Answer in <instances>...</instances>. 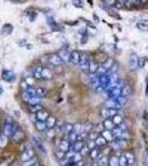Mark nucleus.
I'll list each match as a JSON object with an SVG mask.
<instances>
[{
    "label": "nucleus",
    "mask_w": 148,
    "mask_h": 166,
    "mask_svg": "<svg viewBox=\"0 0 148 166\" xmlns=\"http://www.w3.org/2000/svg\"><path fill=\"white\" fill-rule=\"evenodd\" d=\"M22 166H39L38 164H37V161H36V158H30V159H28V161H25L24 162V164H22Z\"/></svg>",
    "instance_id": "nucleus-25"
},
{
    "label": "nucleus",
    "mask_w": 148,
    "mask_h": 166,
    "mask_svg": "<svg viewBox=\"0 0 148 166\" xmlns=\"http://www.w3.org/2000/svg\"><path fill=\"white\" fill-rule=\"evenodd\" d=\"M36 116H37V120H38V121L46 122L47 119L49 117V114H48V112H46V111L41 110V111H39V112L36 113Z\"/></svg>",
    "instance_id": "nucleus-9"
},
{
    "label": "nucleus",
    "mask_w": 148,
    "mask_h": 166,
    "mask_svg": "<svg viewBox=\"0 0 148 166\" xmlns=\"http://www.w3.org/2000/svg\"><path fill=\"white\" fill-rule=\"evenodd\" d=\"M102 124H104L105 130H109V131H111L113 129L116 127V125H115V123L113 122V120H110L109 117H108V119H105V121H104Z\"/></svg>",
    "instance_id": "nucleus-11"
},
{
    "label": "nucleus",
    "mask_w": 148,
    "mask_h": 166,
    "mask_svg": "<svg viewBox=\"0 0 148 166\" xmlns=\"http://www.w3.org/2000/svg\"><path fill=\"white\" fill-rule=\"evenodd\" d=\"M2 32L4 34H9V33L13 32V27H11V25H4V27L2 28Z\"/></svg>",
    "instance_id": "nucleus-41"
},
{
    "label": "nucleus",
    "mask_w": 148,
    "mask_h": 166,
    "mask_svg": "<svg viewBox=\"0 0 148 166\" xmlns=\"http://www.w3.org/2000/svg\"><path fill=\"white\" fill-rule=\"evenodd\" d=\"M129 164H128V161H127V158L125 155H123V156H120L119 157V166H128Z\"/></svg>",
    "instance_id": "nucleus-40"
},
{
    "label": "nucleus",
    "mask_w": 148,
    "mask_h": 166,
    "mask_svg": "<svg viewBox=\"0 0 148 166\" xmlns=\"http://www.w3.org/2000/svg\"><path fill=\"white\" fill-rule=\"evenodd\" d=\"M140 4V0H128L127 6L128 7H133V6H138Z\"/></svg>",
    "instance_id": "nucleus-47"
},
{
    "label": "nucleus",
    "mask_w": 148,
    "mask_h": 166,
    "mask_svg": "<svg viewBox=\"0 0 148 166\" xmlns=\"http://www.w3.org/2000/svg\"><path fill=\"white\" fill-rule=\"evenodd\" d=\"M65 152H63V151H57V153H56V155H57V157H58V159H63L65 158Z\"/></svg>",
    "instance_id": "nucleus-50"
},
{
    "label": "nucleus",
    "mask_w": 148,
    "mask_h": 166,
    "mask_svg": "<svg viewBox=\"0 0 148 166\" xmlns=\"http://www.w3.org/2000/svg\"><path fill=\"white\" fill-rule=\"evenodd\" d=\"M98 165L99 166H107L108 165V158L106 156H102V158L98 159Z\"/></svg>",
    "instance_id": "nucleus-38"
},
{
    "label": "nucleus",
    "mask_w": 148,
    "mask_h": 166,
    "mask_svg": "<svg viewBox=\"0 0 148 166\" xmlns=\"http://www.w3.org/2000/svg\"><path fill=\"white\" fill-rule=\"evenodd\" d=\"M130 93H131V89L129 85H124V87H121V95L128 96Z\"/></svg>",
    "instance_id": "nucleus-27"
},
{
    "label": "nucleus",
    "mask_w": 148,
    "mask_h": 166,
    "mask_svg": "<svg viewBox=\"0 0 148 166\" xmlns=\"http://www.w3.org/2000/svg\"><path fill=\"white\" fill-rule=\"evenodd\" d=\"M114 63H115L114 59H113V58H107V59L105 60V61H104V63H102V66H105L107 70H109L110 68L113 66V64H114Z\"/></svg>",
    "instance_id": "nucleus-20"
},
{
    "label": "nucleus",
    "mask_w": 148,
    "mask_h": 166,
    "mask_svg": "<svg viewBox=\"0 0 148 166\" xmlns=\"http://www.w3.org/2000/svg\"><path fill=\"white\" fill-rule=\"evenodd\" d=\"M108 166H119V158L116 156H111L108 159Z\"/></svg>",
    "instance_id": "nucleus-21"
},
{
    "label": "nucleus",
    "mask_w": 148,
    "mask_h": 166,
    "mask_svg": "<svg viewBox=\"0 0 148 166\" xmlns=\"http://www.w3.org/2000/svg\"><path fill=\"white\" fill-rule=\"evenodd\" d=\"M71 145H72V144L69 141H68V140H63V141H61L59 143V149L66 153V152H68V151H69V149H70V146H71Z\"/></svg>",
    "instance_id": "nucleus-8"
},
{
    "label": "nucleus",
    "mask_w": 148,
    "mask_h": 166,
    "mask_svg": "<svg viewBox=\"0 0 148 166\" xmlns=\"http://www.w3.org/2000/svg\"><path fill=\"white\" fill-rule=\"evenodd\" d=\"M100 113H102V116L104 117V119H108V117H109V108H102Z\"/></svg>",
    "instance_id": "nucleus-44"
},
{
    "label": "nucleus",
    "mask_w": 148,
    "mask_h": 166,
    "mask_svg": "<svg viewBox=\"0 0 148 166\" xmlns=\"http://www.w3.org/2000/svg\"><path fill=\"white\" fill-rule=\"evenodd\" d=\"M35 80L36 79H35L32 75H27V76L25 78V82L27 83L29 87H32V85L35 84Z\"/></svg>",
    "instance_id": "nucleus-30"
},
{
    "label": "nucleus",
    "mask_w": 148,
    "mask_h": 166,
    "mask_svg": "<svg viewBox=\"0 0 148 166\" xmlns=\"http://www.w3.org/2000/svg\"><path fill=\"white\" fill-rule=\"evenodd\" d=\"M84 131L82 130V124H75L74 125V132L77 133V134H79Z\"/></svg>",
    "instance_id": "nucleus-45"
},
{
    "label": "nucleus",
    "mask_w": 148,
    "mask_h": 166,
    "mask_svg": "<svg viewBox=\"0 0 148 166\" xmlns=\"http://www.w3.org/2000/svg\"><path fill=\"white\" fill-rule=\"evenodd\" d=\"M54 136H55V130L48 129V131H47V137L51 138V137H54Z\"/></svg>",
    "instance_id": "nucleus-51"
},
{
    "label": "nucleus",
    "mask_w": 148,
    "mask_h": 166,
    "mask_svg": "<svg viewBox=\"0 0 148 166\" xmlns=\"http://www.w3.org/2000/svg\"><path fill=\"white\" fill-rule=\"evenodd\" d=\"M125 4H126V0H116L115 7H116V9H121Z\"/></svg>",
    "instance_id": "nucleus-37"
},
{
    "label": "nucleus",
    "mask_w": 148,
    "mask_h": 166,
    "mask_svg": "<svg viewBox=\"0 0 148 166\" xmlns=\"http://www.w3.org/2000/svg\"><path fill=\"white\" fill-rule=\"evenodd\" d=\"M49 62H50V64H52L54 66H60L63 61L59 57V54L54 53V54H50V55H49Z\"/></svg>",
    "instance_id": "nucleus-4"
},
{
    "label": "nucleus",
    "mask_w": 148,
    "mask_h": 166,
    "mask_svg": "<svg viewBox=\"0 0 148 166\" xmlns=\"http://www.w3.org/2000/svg\"><path fill=\"white\" fill-rule=\"evenodd\" d=\"M28 103L30 104V105H35V104H40L41 103V98L38 95L34 96V98H30L29 102Z\"/></svg>",
    "instance_id": "nucleus-24"
},
{
    "label": "nucleus",
    "mask_w": 148,
    "mask_h": 166,
    "mask_svg": "<svg viewBox=\"0 0 148 166\" xmlns=\"http://www.w3.org/2000/svg\"><path fill=\"white\" fill-rule=\"evenodd\" d=\"M138 59L139 58L135 53L130 54V57H129V68L131 70H136L138 68Z\"/></svg>",
    "instance_id": "nucleus-5"
},
{
    "label": "nucleus",
    "mask_w": 148,
    "mask_h": 166,
    "mask_svg": "<svg viewBox=\"0 0 148 166\" xmlns=\"http://www.w3.org/2000/svg\"><path fill=\"white\" fill-rule=\"evenodd\" d=\"M82 130H84L85 132L89 133L91 130H93V124H91L90 122H86L85 124H82Z\"/></svg>",
    "instance_id": "nucleus-35"
},
{
    "label": "nucleus",
    "mask_w": 148,
    "mask_h": 166,
    "mask_svg": "<svg viewBox=\"0 0 148 166\" xmlns=\"http://www.w3.org/2000/svg\"><path fill=\"white\" fill-rule=\"evenodd\" d=\"M117 113H118V110H116V108H109V117L110 116H111V117L115 116Z\"/></svg>",
    "instance_id": "nucleus-53"
},
{
    "label": "nucleus",
    "mask_w": 148,
    "mask_h": 166,
    "mask_svg": "<svg viewBox=\"0 0 148 166\" xmlns=\"http://www.w3.org/2000/svg\"><path fill=\"white\" fill-rule=\"evenodd\" d=\"M104 129H105V127H104V124H99L97 127H96V132L102 133V131H104Z\"/></svg>",
    "instance_id": "nucleus-55"
},
{
    "label": "nucleus",
    "mask_w": 148,
    "mask_h": 166,
    "mask_svg": "<svg viewBox=\"0 0 148 166\" xmlns=\"http://www.w3.org/2000/svg\"><path fill=\"white\" fill-rule=\"evenodd\" d=\"M99 136V133L96 132V131H91V132L88 133V140H93V141H95L97 137Z\"/></svg>",
    "instance_id": "nucleus-36"
},
{
    "label": "nucleus",
    "mask_w": 148,
    "mask_h": 166,
    "mask_svg": "<svg viewBox=\"0 0 148 166\" xmlns=\"http://www.w3.org/2000/svg\"><path fill=\"white\" fill-rule=\"evenodd\" d=\"M34 151L31 149H26L25 152L22 153V161L25 162V161H28V159H30V158H32L34 157Z\"/></svg>",
    "instance_id": "nucleus-12"
},
{
    "label": "nucleus",
    "mask_w": 148,
    "mask_h": 166,
    "mask_svg": "<svg viewBox=\"0 0 148 166\" xmlns=\"http://www.w3.org/2000/svg\"><path fill=\"white\" fill-rule=\"evenodd\" d=\"M89 151H90V149H89L88 146H87V145H84V146H82V149H80V152H79V153H80V154H81V156L84 157V156H86V155L88 154Z\"/></svg>",
    "instance_id": "nucleus-46"
},
{
    "label": "nucleus",
    "mask_w": 148,
    "mask_h": 166,
    "mask_svg": "<svg viewBox=\"0 0 148 166\" xmlns=\"http://www.w3.org/2000/svg\"><path fill=\"white\" fill-rule=\"evenodd\" d=\"M107 69H106L104 66H99L97 69V72H96V74L99 76V75H104V74H107Z\"/></svg>",
    "instance_id": "nucleus-31"
},
{
    "label": "nucleus",
    "mask_w": 148,
    "mask_h": 166,
    "mask_svg": "<svg viewBox=\"0 0 148 166\" xmlns=\"http://www.w3.org/2000/svg\"><path fill=\"white\" fill-rule=\"evenodd\" d=\"M72 2H74V4H75L76 7H82V2H81V1H79V2H78L77 0H74Z\"/></svg>",
    "instance_id": "nucleus-58"
},
{
    "label": "nucleus",
    "mask_w": 148,
    "mask_h": 166,
    "mask_svg": "<svg viewBox=\"0 0 148 166\" xmlns=\"http://www.w3.org/2000/svg\"><path fill=\"white\" fill-rule=\"evenodd\" d=\"M18 126L16 123H7L4 127V135H6L7 137H13V134L17 132Z\"/></svg>",
    "instance_id": "nucleus-1"
},
{
    "label": "nucleus",
    "mask_w": 148,
    "mask_h": 166,
    "mask_svg": "<svg viewBox=\"0 0 148 166\" xmlns=\"http://www.w3.org/2000/svg\"><path fill=\"white\" fill-rule=\"evenodd\" d=\"M68 141L70 142L71 144H74L75 142L78 141V134H77V133H75L74 131H72V132H70L69 134H68Z\"/></svg>",
    "instance_id": "nucleus-19"
},
{
    "label": "nucleus",
    "mask_w": 148,
    "mask_h": 166,
    "mask_svg": "<svg viewBox=\"0 0 148 166\" xmlns=\"http://www.w3.org/2000/svg\"><path fill=\"white\" fill-rule=\"evenodd\" d=\"M97 69H98L97 63L95 62V61H90V63H89V68H88L89 72H90V73H96V72H97Z\"/></svg>",
    "instance_id": "nucleus-22"
},
{
    "label": "nucleus",
    "mask_w": 148,
    "mask_h": 166,
    "mask_svg": "<svg viewBox=\"0 0 148 166\" xmlns=\"http://www.w3.org/2000/svg\"><path fill=\"white\" fill-rule=\"evenodd\" d=\"M115 2H116V0H105V4L107 6H113L115 4Z\"/></svg>",
    "instance_id": "nucleus-57"
},
{
    "label": "nucleus",
    "mask_w": 148,
    "mask_h": 166,
    "mask_svg": "<svg viewBox=\"0 0 148 166\" xmlns=\"http://www.w3.org/2000/svg\"><path fill=\"white\" fill-rule=\"evenodd\" d=\"M100 134H102V136L105 137L106 141H107V142H111L115 138L113 132H111V131H109V130H104V131H102Z\"/></svg>",
    "instance_id": "nucleus-10"
},
{
    "label": "nucleus",
    "mask_w": 148,
    "mask_h": 166,
    "mask_svg": "<svg viewBox=\"0 0 148 166\" xmlns=\"http://www.w3.org/2000/svg\"><path fill=\"white\" fill-rule=\"evenodd\" d=\"M111 132H113V134H114L115 137H120V135H121V133H123V130L120 129L119 126H116L115 129L111 130Z\"/></svg>",
    "instance_id": "nucleus-34"
},
{
    "label": "nucleus",
    "mask_w": 148,
    "mask_h": 166,
    "mask_svg": "<svg viewBox=\"0 0 148 166\" xmlns=\"http://www.w3.org/2000/svg\"><path fill=\"white\" fill-rule=\"evenodd\" d=\"M41 75L43 80H50L52 78V73H51V71L48 68H42Z\"/></svg>",
    "instance_id": "nucleus-13"
},
{
    "label": "nucleus",
    "mask_w": 148,
    "mask_h": 166,
    "mask_svg": "<svg viewBox=\"0 0 148 166\" xmlns=\"http://www.w3.org/2000/svg\"><path fill=\"white\" fill-rule=\"evenodd\" d=\"M13 138L16 140V141H20V140H22L24 138V133L20 132V131H17V132L13 134Z\"/></svg>",
    "instance_id": "nucleus-43"
},
{
    "label": "nucleus",
    "mask_w": 148,
    "mask_h": 166,
    "mask_svg": "<svg viewBox=\"0 0 148 166\" xmlns=\"http://www.w3.org/2000/svg\"><path fill=\"white\" fill-rule=\"evenodd\" d=\"M99 154H100V151H99V149H98V146H96L95 149H93L91 151H90V157L93 158V159H96Z\"/></svg>",
    "instance_id": "nucleus-26"
},
{
    "label": "nucleus",
    "mask_w": 148,
    "mask_h": 166,
    "mask_svg": "<svg viewBox=\"0 0 148 166\" xmlns=\"http://www.w3.org/2000/svg\"><path fill=\"white\" fill-rule=\"evenodd\" d=\"M148 0H140V4H146Z\"/></svg>",
    "instance_id": "nucleus-59"
},
{
    "label": "nucleus",
    "mask_w": 148,
    "mask_h": 166,
    "mask_svg": "<svg viewBox=\"0 0 148 166\" xmlns=\"http://www.w3.org/2000/svg\"><path fill=\"white\" fill-rule=\"evenodd\" d=\"M36 92H37V95L38 96L43 98L45 94H46V89L45 87H38V89H36Z\"/></svg>",
    "instance_id": "nucleus-42"
},
{
    "label": "nucleus",
    "mask_w": 148,
    "mask_h": 166,
    "mask_svg": "<svg viewBox=\"0 0 148 166\" xmlns=\"http://www.w3.org/2000/svg\"><path fill=\"white\" fill-rule=\"evenodd\" d=\"M35 125H36V129L38 130V131H40V132H43V131H46V130H47L46 122H42V121H37V122L35 123Z\"/></svg>",
    "instance_id": "nucleus-16"
},
{
    "label": "nucleus",
    "mask_w": 148,
    "mask_h": 166,
    "mask_svg": "<svg viewBox=\"0 0 148 166\" xmlns=\"http://www.w3.org/2000/svg\"><path fill=\"white\" fill-rule=\"evenodd\" d=\"M87 146H88L89 149L91 151V149H95V147H96L97 145H96V142H95V141H93V140H89V142L87 143Z\"/></svg>",
    "instance_id": "nucleus-49"
},
{
    "label": "nucleus",
    "mask_w": 148,
    "mask_h": 166,
    "mask_svg": "<svg viewBox=\"0 0 148 166\" xmlns=\"http://www.w3.org/2000/svg\"><path fill=\"white\" fill-rule=\"evenodd\" d=\"M84 145H85L84 141H77L71 145V149L77 153V152H80V149H82V146H84Z\"/></svg>",
    "instance_id": "nucleus-15"
},
{
    "label": "nucleus",
    "mask_w": 148,
    "mask_h": 166,
    "mask_svg": "<svg viewBox=\"0 0 148 166\" xmlns=\"http://www.w3.org/2000/svg\"><path fill=\"white\" fill-rule=\"evenodd\" d=\"M95 142H96V145L98 146V147H100V146H104V145H106L107 144V141H106V138L104 136H102V134L99 135V136L95 140Z\"/></svg>",
    "instance_id": "nucleus-18"
},
{
    "label": "nucleus",
    "mask_w": 148,
    "mask_h": 166,
    "mask_svg": "<svg viewBox=\"0 0 148 166\" xmlns=\"http://www.w3.org/2000/svg\"><path fill=\"white\" fill-rule=\"evenodd\" d=\"M22 100H24L25 102H29L30 96H29V94H28V93H27L26 91L22 92Z\"/></svg>",
    "instance_id": "nucleus-52"
},
{
    "label": "nucleus",
    "mask_w": 148,
    "mask_h": 166,
    "mask_svg": "<svg viewBox=\"0 0 148 166\" xmlns=\"http://www.w3.org/2000/svg\"><path fill=\"white\" fill-rule=\"evenodd\" d=\"M116 102L118 104H120L121 106H124L125 104L127 103V96H124V95H119L118 98H116Z\"/></svg>",
    "instance_id": "nucleus-28"
},
{
    "label": "nucleus",
    "mask_w": 148,
    "mask_h": 166,
    "mask_svg": "<svg viewBox=\"0 0 148 166\" xmlns=\"http://www.w3.org/2000/svg\"><path fill=\"white\" fill-rule=\"evenodd\" d=\"M125 156H126L127 161H128V164L129 165H131V164H134V162H135V157H134V155L131 153H129V152H126V153L124 154Z\"/></svg>",
    "instance_id": "nucleus-29"
},
{
    "label": "nucleus",
    "mask_w": 148,
    "mask_h": 166,
    "mask_svg": "<svg viewBox=\"0 0 148 166\" xmlns=\"http://www.w3.org/2000/svg\"><path fill=\"white\" fill-rule=\"evenodd\" d=\"M30 111H31V113H37L39 112V111H41V105L40 104H35V105H30L29 106Z\"/></svg>",
    "instance_id": "nucleus-32"
},
{
    "label": "nucleus",
    "mask_w": 148,
    "mask_h": 166,
    "mask_svg": "<svg viewBox=\"0 0 148 166\" xmlns=\"http://www.w3.org/2000/svg\"><path fill=\"white\" fill-rule=\"evenodd\" d=\"M137 28L143 31H148V25H145V23H137Z\"/></svg>",
    "instance_id": "nucleus-48"
},
{
    "label": "nucleus",
    "mask_w": 148,
    "mask_h": 166,
    "mask_svg": "<svg viewBox=\"0 0 148 166\" xmlns=\"http://www.w3.org/2000/svg\"><path fill=\"white\" fill-rule=\"evenodd\" d=\"M7 143H8V137L4 134L0 135V147H6Z\"/></svg>",
    "instance_id": "nucleus-33"
},
{
    "label": "nucleus",
    "mask_w": 148,
    "mask_h": 166,
    "mask_svg": "<svg viewBox=\"0 0 148 166\" xmlns=\"http://www.w3.org/2000/svg\"><path fill=\"white\" fill-rule=\"evenodd\" d=\"M47 129H54L56 125V117L55 116H49L46 121Z\"/></svg>",
    "instance_id": "nucleus-14"
},
{
    "label": "nucleus",
    "mask_w": 148,
    "mask_h": 166,
    "mask_svg": "<svg viewBox=\"0 0 148 166\" xmlns=\"http://www.w3.org/2000/svg\"><path fill=\"white\" fill-rule=\"evenodd\" d=\"M120 138H124V140H128L129 138V134H128V132H126V131H123V133H121V135H120Z\"/></svg>",
    "instance_id": "nucleus-54"
},
{
    "label": "nucleus",
    "mask_w": 148,
    "mask_h": 166,
    "mask_svg": "<svg viewBox=\"0 0 148 166\" xmlns=\"http://www.w3.org/2000/svg\"><path fill=\"white\" fill-rule=\"evenodd\" d=\"M111 120H113V122L115 123L116 126H118V125H120L121 123H123V116L116 114L115 116H113V119H111Z\"/></svg>",
    "instance_id": "nucleus-23"
},
{
    "label": "nucleus",
    "mask_w": 148,
    "mask_h": 166,
    "mask_svg": "<svg viewBox=\"0 0 148 166\" xmlns=\"http://www.w3.org/2000/svg\"><path fill=\"white\" fill-rule=\"evenodd\" d=\"M2 92H4V90H2V87H0V94H2Z\"/></svg>",
    "instance_id": "nucleus-60"
},
{
    "label": "nucleus",
    "mask_w": 148,
    "mask_h": 166,
    "mask_svg": "<svg viewBox=\"0 0 148 166\" xmlns=\"http://www.w3.org/2000/svg\"><path fill=\"white\" fill-rule=\"evenodd\" d=\"M74 131V125L72 124H65L63 126V133H66V134H69L70 132Z\"/></svg>",
    "instance_id": "nucleus-39"
},
{
    "label": "nucleus",
    "mask_w": 148,
    "mask_h": 166,
    "mask_svg": "<svg viewBox=\"0 0 148 166\" xmlns=\"http://www.w3.org/2000/svg\"><path fill=\"white\" fill-rule=\"evenodd\" d=\"M79 59H80V53L77 51V50H74L70 52V62L72 64H78L79 63Z\"/></svg>",
    "instance_id": "nucleus-6"
},
{
    "label": "nucleus",
    "mask_w": 148,
    "mask_h": 166,
    "mask_svg": "<svg viewBox=\"0 0 148 166\" xmlns=\"http://www.w3.org/2000/svg\"><path fill=\"white\" fill-rule=\"evenodd\" d=\"M144 61H145L144 58L138 59V68H143L144 66Z\"/></svg>",
    "instance_id": "nucleus-56"
},
{
    "label": "nucleus",
    "mask_w": 148,
    "mask_h": 166,
    "mask_svg": "<svg viewBox=\"0 0 148 166\" xmlns=\"http://www.w3.org/2000/svg\"><path fill=\"white\" fill-rule=\"evenodd\" d=\"M32 140L35 141V143H36V145H37V147H38L39 149H40V152H42V153H46V147L43 146V144H42V142L40 141V140H38L37 137H32Z\"/></svg>",
    "instance_id": "nucleus-17"
},
{
    "label": "nucleus",
    "mask_w": 148,
    "mask_h": 166,
    "mask_svg": "<svg viewBox=\"0 0 148 166\" xmlns=\"http://www.w3.org/2000/svg\"><path fill=\"white\" fill-rule=\"evenodd\" d=\"M89 63H90V59L86 53H80V59H79V63L78 66L82 71H87L89 68Z\"/></svg>",
    "instance_id": "nucleus-2"
},
{
    "label": "nucleus",
    "mask_w": 148,
    "mask_h": 166,
    "mask_svg": "<svg viewBox=\"0 0 148 166\" xmlns=\"http://www.w3.org/2000/svg\"><path fill=\"white\" fill-rule=\"evenodd\" d=\"M58 54H59V57L63 62H70V52L69 51H67L66 49H63L60 50V52Z\"/></svg>",
    "instance_id": "nucleus-7"
},
{
    "label": "nucleus",
    "mask_w": 148,
    "mask_h": 166,
    "mask_svg": "<svg viewBox=\"0 0 148 166\" xmlns=\"http://www.w3.org/2000/svg\"><path fill=\"white\" fill-rule=\"evenodd\" d=\"M1 78L6 82H13V80H15L16 76H15V73H13V71L4 70L2 71V74H1Z\"/></svg>",
    "instance_id": "nucleus-3"
}]
</instances>
